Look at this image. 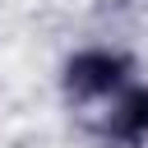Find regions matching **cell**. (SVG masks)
<instances>
[{
    "label": "cell",
    "instance_id": "1",
    "mask_svg": "<svg viewBox=\"0 0 148 148\" xmlns=\"http://www.w3.org/2000/svg\"><path fill=\"white\" fill-rule=\"evenodd\" d=\"M139 79V60L116 42H83L65 51L56 83L69 106H106L116 92H125Z\"/></svg>",
    "mask_w": 148,
    "mask_h": 148
},
{
    "label": "cell",
    "instance_id": "2",
    "mask_svg": "<svg viewBox=\"0 0 148 148\" xmlns=\"http://www.w3.org/2000/svg\"><path fill=\"white\" fill-rule=\"evenodd\" d=\"M92 134L106 148H148V79H134L125 92H116L97 111Z\"/></svg>",
    "mask_w": 148,
    "mask_h": 148
}]
</instances>
